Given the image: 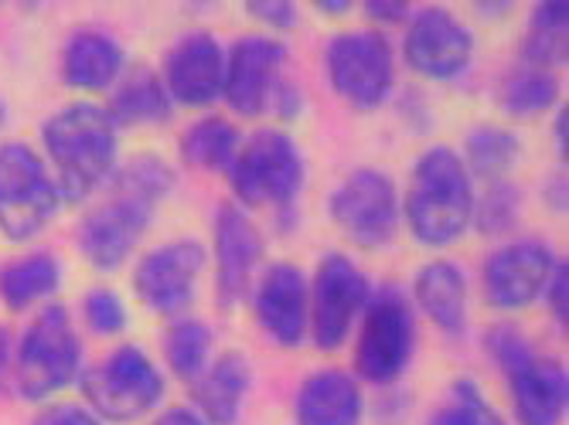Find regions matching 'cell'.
<instances>
[{"label": "cell", "instance_id": "cell-33", "mask_svg": "<svg viewBox=\"0 0 569 425\" xmlns=\"http://www.w3.org/2000/svg\"><path fill=\"white\" fill-rule=\"evenodd\" d=\"M82 316H86V324L92 334H102V337H110V334H120L127 327V306L123 300L107 290V286H96L86 293L82 300Z\"/></svg>", "mask_w": 569, "mask_h": 425}, {"label": "cell", "instance_id": "cell-10", "mask_svg": "<svg viewBox=\"0 0 569 425\" xmlns=\"http://www.w3.org/2000/svg\"><path fill=\"white\" fill-rule=\"evenodd\" d=\"M328 79L335 92L358 105V110H376L392 92L396 62L392 48L379 31H345L328 44Z\"/></svg>", "mask_w": 569, "mask_h": 425}, {"label": "cell", "instance_id": "cell-11", "mask_svg": "<svg viewBox=\"0 0 569 425\" xmlns=\"http://www.w3.org/2000/svg\"><path fill=\"white\" fill-rule=\"evenodd\" d=\"M369 280L358 265L341 255L331 252L321 259L318 276L310 283V337L321 351H338L351 327L358 324L361 310L369 303Z\"/></svg>", "mask_w": 569, "mask_h": 425}, {"label": "cell", "instance_id": "cell-30", "mask_svg": "<svg viewBox=\"0 0 569 425\" xmlns=\"http://www.w3.org/2000/svg\"><path fill=\"white\" fill-rule=\"evenodd\" d=\"M212 331L201 321H178L164 337V357L181 382H194L209 367Z\"/></svg>", "mask_w": 569, "mask_h": 425}, {"label": "cell", "instance_id": "cell-17", "mask_svg": "<svg viewBox=\"0 0 569 425\" xmlns=\"http://www.w3.org/2000/svg\"><path fill=\"white\" fill-rule=\"evenodd\" d=\"M263 259V239L256 222L239 204L216 211V286L219 303L232 306L256 286V270Z\"/></svg>", "mask_w": 569, "mask_h": 425}, {"label": "cell", "instance_id": "cell-12", "mask_svg": "<svg viewBox=\"0 0 569 425\" xmlns=\"http://www.w3.org/2000/svg\"><path fill=\"white\" fill-rule=\"evenodd\" d=\"M328 211H331V222L361 249L386 245L396 235L399 215H402L392 178L382 171H369V168L348 174L335 188Z\"/></svg>", "mask_w": 569, "mask_h": 425}, {"label": "cell", "instance_id": "cell-25", "mask_svg": "<svg viewBox=\"0 0 569 425\" xmlns=\"http://www.w3.org/2000/svg\"><path fill=\"white\" fill-rule=\"evenodd\" d=\"M62 283V265L51 252H28L0 270V300L11 310H28L48 300Z\"/></svg>", "mask_w": 569, "mask_h": 425}, {"label": "cell", "instance_id": "cell-42", "mask_svg": "<svg viewBox=\"0 0 569 425\" xmlns=\"http://www.w3.org/2000/svg\"><path fill=\"white\" fill-rule=\"evenodd\" d=\"M4 117H8V113H4V102H0V127H4Z\"/></svg>", "mask_w": 569, "mask_h": 425}, {"label": "cell", "instance_id": "cell-18", "mask_svg": "<svg viewBox=\"0 0 569 425\" xmlns=\"http://www.w3.org/2000/svg\"><path fill=\"white\" fill-rule=\"evenodd\" d=\"M164 89L171 102L181 105H212L226 85V51L222 44L204 34L191 31L174 41L164 59Z\"/></svg>", "mask_w": 569, "mask_h": 425}, {"label": "cell", "instance_id": "cell-36", "mask_svg": "<svg viewBox=\"0 0 569 425\" xmlns=\"http://www.w3.org/2000/svg\"><path fill=\"white\" fill-rule=\"evenodd\" d=\"M249 14L260 18L263 24H273V28H293L297 24V8L283 4V0H252Z\"/></svg>", "mask_w": 569, "mask_h": 425}, {"label": "cell", "instance_id": "cell-35", "mask_svg": "<svg viewBox=\"0 0 569 425\" xmlns=\"http://www.w3.org/2000/svg\"><path fill=\"white\" fill-rule=\"evenodd\" d=\"M546 293H549V310L556 316V324L566 327V321H569V300H566V293H569V262L566 259L556 262V270H552V276L546 283Z\"/></svg>", "mask_w": 569, "mask_h": 425}, {"label": "cell", "instance_id": "cell-32", "mask_svg": "<svg viewBox=\"0 0 569 425\" xmlns=\"http://www.w3.org/2000/svg\"><path fill=\"white\" fill-rule=\"evenodd\" d=\"M519 188L508 184V181H491L488 191L481 194V201H475V219L478 229L485 235H498V232H508L519 219Z\"/></svg>", "mask_w": 569, "mask_h": 425}, {"label": "cell", "instance_id": "cell-37", "mask_svg": "<svg viewBox=\"0 0 569 425\" xmlns=\"http://www.w3.org/2000/svg\"><path fill=\"white\" fill-rule=\"evenodd\" d=\"M366 11H369V18L389 21V24H399V21H406V14H409L406 4H382V0H372V4H366Z\"/></svg>", "mask_w": 569, "mask_h": 425}, {"label": "cell", "instance_id": "cell-21", "mask_svg": "<svg viewBox=\"0 0 569 425\" xmlns=\"http://www.w3.org/2000/svg\"><path fill=\"white\" fill-rule=\"evenodd\" d=\"M120 75H123V48L113 34L86 28L66 41L62 79L72 89L99 92V89H110Z\"/></svg>", "mask_w": 569, "mask_h": 425}, {"label": "cell", "instance_id": "cell-26", "mask_svg": "<svg viewBox=\"0 0 569 425\" xmlns=\"http://www.w3.org/2000/svg\"><path fill=\"white\" fill-rule=\"evenodd\" d=\"M566 38H569V4L566 0H546L529 18V31L522 41V65L552 72L566 62Z\"/></svg>", "mask_w": 569, "mask_h": 425}, {"label": "cell", "instance_id": "cell-8", "mask_svg": "<svg viewBox=\"0 0 569 425\" xmlns=\"http://www.w3.org/2000/svg\"><path fill=\"white\" fill-rule=\"evenodd\" d=\"M82 395L89 408L107 422H133L147 415L164 395V378L140 347L123 344L86 367Z\"/></svg>", "mask_w": 569, "mask_h": 425}, {"label": "cell", "instance_id": "cell-6", "mask_svg": "<svg viewBox=\"0 0 569 425\" xmlns=\"http://www.w3.org/2000/svg\"><path fill=\"white\" fill-rule=\"evenodd\" d=\"M229 184L246 208H293L303 188L300 146L283 130H256L232 156Z\"/></svg>", "mask_w": 569, "mask_h": 425}, {"label": "cell", "instance_id": "cell-4", "mask_svg": "<svg viewBox=\"0 0 569 425\" xmlns=\"http://www.w3.org/2000/svg\"><path fill=\"white\" fill-rule=\"evenodd\" d=\"M488 347L498 367L505 371V382L515 402V418L522 425H559L569 395L566 367L552 357L536 354L529 341L508 324L488 334Z\"/></svg>", "mask_w": 569, "mask_h": 425}, {"label": "cell", "instance_id": "cell-41", "mask_svg": "<svg viewBox=\"0 0 569 425\" xmlns=\"http://www.w3.org/2000/svg\"><path fill=\"white\" fill-rule=\"evenodd\" d=\"M321 11H335V14H345L348 11V4H318Z\"/></svg>", "mask_w": 569, "mask_h": 425}, {"label": "cell", "instance_id": "cell-39", "mask_svg": "<svg viewBox=\"0 0 569 425\" xmlns=\"http://www.w3.org/2000/svg\"><path fill=\"white\" fill-rule=\"evenodd\" d=\"M566 123H569V110L562 105L559 110V117H556V127H552V136H556V150L566 156Z\"/></svg>", "mask_w": 569, "mask_h": 425}, {"label": "cell", "instance_id": "cell-1", "mask_svg": "<svg viewBox=\"0 0 569 425\" xmlns=\"http://www.w3.org/2000/svg\"><path fill=\"white\" fill-rule=\"evenodd\" d=\"M171 184L174 171L150 153L133 156L127 168L113 171L107 181V198L92 204L79 222V252L89 259V265L102 273L120 270Z\"/></svg>", "mask_w": 569, "mask_h": 425}, {"label": "cell", "instance_id": "cell-13", "mask_svg": "<svg viewBox=\"0 0 569 425\" xmlns=\"http://www.w3.org/2000/svg\"><path fill=\"white\" fill-rule=\"evenodd\" d=\"M287 44L270 34H246L226 55L222 95L239 117H260L273 110V99L283 85Z\"/></svg>", "mask_w": 569, "mask_h": 425}, {"label": "cell", "instance_id": "cell-31", "mask_svg": "<svg viewBox=\"0 0 569 425\" xmlns=\"http://www.w3.org/2000/svg\"><path fill=\"white\" fill-rule=\"evenodd\" d=\"M430 425H508L501 412L478 392L475 382H457L447 402L433 412Z\"/></svg>", "mask_w": 569, "mask_h": 425}, {"label": "cell", "instance_id": "cell-15", "mask_svg": "<svg viewBox=\"0 0 569 425\" xmlns=\"http://www.w3.org/2000/svg\"><path fill=\"white\" fill-rule=\"evenodd\" d=\"M204 270V249L194 239H174L150 249L133 273L137 296L158 313H181Z\"/></svg>", "mask_w": 569, "mask_h": 425}, {"label": "cell", "instance_id": "cell-19", "mask_svg": "<svg viewBox=\"0 0 569 425\" xmlns=\"http://www.w3.org/2000/svg\"><path fill=\"white\" fill-rule=\"evenodd\" d=\"M256 321L260 327L280 344V347H297L307 337L310 324V286L297 265H270L260 276L252 293Z\"/></svg>", "mask_w": 569, "mask_h": 425}, {"label": "cell", "instance_id": "cell-5", "mask_svg": "<svg viewBox=\"0 0 569 425\" xmlns=\"http://www.w3.org/2000/svg\"><path fill=\"white\" fill-rule=\"evenodd\" d=\"M82 371V344L72 327L66 306H44L28 324L18 341L14 382L28 402H41L48 395L72 385Z\"/></svg>", "mask_w": 569, "mask_h": 425}, {"label": "cell", "instance_id": "cell-20", "mask_svg": "<svg viewBox=\"0 0 569 425\" xmlns=\"http://www.w3.org/2000/svg\"><path fill=\"white\" fill-rule=\"evenodd\" d=\"M361 388L355 375L341 367H328L310 375L297 392V425H358L361 422Z\"/></svg>", "mask_w": 569, "mask_h": 425}, {"label": "cell", "instance_id": "cell-34", "mask_svg": "<svg viewBox=\"0 0 569 425\" xmlns=\"http://www.w3.org/2000/svg\"><path fill=\"white\" fill-rule=\"evenodd\" d=\"M34 425H107V422L86 405H51L34 418Z\"/></svg>", "mask_w": 569, "mask_h": 425}, {"label": "cell", "instance_id": "cell-24", "mask_svg": "<svg viewBox=\"0 0 569 425\" xmlns=\"http://www.w3.org/2000/svg\"><path fill=\"white\" fill-rule=\"evenodd\" d=\"M113 127H143V123H164L171 117V95L164 82L150 69H130L117 85L113 102L107 105Z\"/></svg>", "mask_w": 569, "mask_h": 425}, {"label": "cell", "instance_id": "cell-23", "mask_svg": "<svg viewBox=\"0 0 569 425\" xmlns=\"http://www.w3.org/2000/svg\"><path fill=\"white\" fill-rule=\"evenodd\" d=\"M417 303L443 334H463L468 327V280L460 265L440 259L417 273Z\"/></svg>", "mask_w": 569, "mask_h": 425}, {"label": "cell", "instance_id": "cell-7", "mask_svg": "<svg viewBox=\"0 0 569 425\" xmlns=\"http://www.w3.org/2000/svg\"><path fill=\"white\" fill-rule=\"evenodd\" d=\"M417 347V321L412 306L399 286H379L369 293V303L361 310V334L355 347L358 375L372 385L396 382Z\"/></svg>", "mask_w": 569, "mask_h": 425}, {"label": "cell", "instance_id": "cell-2", "mask_svg": "<svg viewBox=\"0 0 569 425\" xmlns=\"http://www.w3.org/2000/svg\"><path fill=\"white\" fill-rule=\"evenodd\" d=\"M62 201H86L117 171V127L102 105H66L41 127Z\"/></svg>", "mask_w": 569, "mask_h": 425}, {"label": "cell", "instance_id": "cell-22", "mask_svg": "<svg viewBox=\"0 0 569 425\" xmlns=\"http://www.w3.org/2000/svg\"><path fill=\"white\" fill-rule=\"evenodd\" d=\"M249 392V361L236 351L216 357L194 378L198 415L212 425H236Z\"/></svg>", "mask_w": 569, "mask_h": 425}, {"label": "cell", "instance_id": "cell-14", "mask_svg": "<svg viewBox=\"0 0 569 425\" xmlns=\"http://www.w3.org/2000/svg\"><path fill=\"white\" fill-rule=\"evenodd\" d=\"M406 62L427 79H457L471 65L475 34L447 8H423L412 14L406 31Z\"/></svg>", "mask_w": 569, "mask_h": 425}, {"label": "cell", "instance_id": "cell-3", "mask_svg": "<svg viewBox=\"0 0 569 425\" xmlns=\"http://www.w3.org/2000/svg\"><path fill=\"white\" fill-rule=\"evenodd\" d=\"M475 201V181L460 153L450 146H430L412 168L399 208L409 222V232L423 245H450L468 232Z\"/></svg>", "mask_w": 569, "mask_h": 425}, {"label": "cell", "instance_id": "cell-27", "mask_svg": "<svg viewBox=\"0 0 569 425\" xmlns=\"http://www.w3.org/2000/svg\"><path fill=\"white\" fill-rule=\"evenodd\" d=\"M239 130L222 117L194 120L181 136V156L194 171H229L239 150Z\"/></svg>", "mask_w": 569, "mask_h": 425}, {"label": "cell", "instance_id": "cell-16", "mask_svg": "<svg viewBox=\"0 0 569 425\" xmlns=\"http://www.w3.org/2000/svg\"><path fill=\"white\" fill-rule=\"evenodd\" d=\"M556 270V255L546 242L519 239L508 242L485 262V293L501 310H519L536 303L546 293V283Z\"/></svg>", "mask_w": 569, "mask_h": 425}, {"label": "cell", "instance_id": "cell-40", "mask_svg": "<svg viewBox=\"0 0 569 425\" xmlns=\"http://www.w3.org/2000/svg\"><path fill=\"white\" fill-rule=\"evenodd\" d=\"M8 361H11V334L0 327V375L8 371Z\"/></svg>", "mask_w": 569, "mask_h": 425}, {"label": "cell", "instance_id": "cell-9", "mask_svg": "<svg viewBox=\"0 0 569 425\" xmlns=\"http://www.w3.org/2000/svg\"><path fill=\"white\" fill-rule=\"evenodd\" d=\"M59 204L56 178L28 143L0 146V232L24 242L56 219Z\"/></svg>", "mask_w": 569, "mask_h": 425}, {"label": "cell", "instance_id": "cell-28", "mask_svg": "<svg viewBox=\"0 0 569 425\" xmlns=\"http://www.w3.org/2000/svg\"><path fill=\"white\" fill-rule=\"evenodd\" d=\"M463 168L475 178H488V181H501L515 161H519V136H515L508 127H495V123H485V127H475L463 140Z\"/></svg>", "mask_w": 569, "mask_h": 425}, {"label": "cell", "instance_id": "cell-29", "mask_svg": "<svg viewBox=\"0 0 569 425\" xmlns=\"http://www.w3.org/2000/svg\"><path fill=\"white\" fill-rule=\"evenodd\" d=\"M559 85L556 75L546 69H532V65H519L501 85V105L511 117H536L546 113L556 102Z\"/></svg>", "mask_w": 569, "mask_h": 425}, {"label": "cell", "instance_id": "cell-38", "mask_svg": "<svg viewBox=\"0 0 569 425\" xmlns=\"http://www.w3.org/2000/svg\"><path fill=\"white\" fill-rule=\"evenodd\" d=\"M150 425H209L194 408H171L161 418H153Z\"/></svg>", "mask_w": 569, "mask_h": 425}]
</instances>
